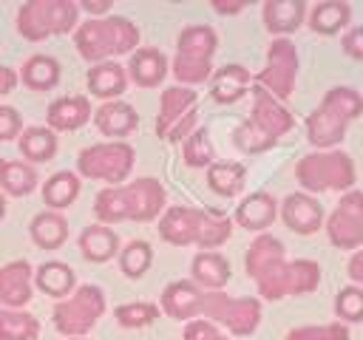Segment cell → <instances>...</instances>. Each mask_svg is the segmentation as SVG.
<instances>
[{
  "mask_svg": "<svg viewBox=\"0 0 363 340\" xmlns=\"http://www.w3.org/2000/svg\"><path fill=\"white\" fill-rule=\"evenodd\" d=\"M164 207V187L156 178H136L122 187H108L96 196L94 212L99 221H150Z\"/></svg>",
  "mask_w": 363,
  "mask_h": 340,
  "instance_id": "obj_1",
  "label": "cell"
},
{
  "mask_svg": "<svg viewBox=\"0 0 363 340\" xmlns=\"http://www.w3.org/2000/svg\"><path fill=\"white\" fill-rule=\"evenodd\" d=\"M159 232L164 241L176 246L196 244L201 249H213L230 238L233 221L216 212L193 210V207H170L159 221Z\"/></svg>",
  "mask_w": 363,
  "mask_h": 340,
  "instance_id": "obj_2",
  "label": "cell"
},
{
  "mask_svg": "<svg viewBox=\"0 0 363 340\" xmlns=\"http://www.w3.org/2000/svg\"><path fill=\"white\" fill-rule=\"evenodd\" d=\"M363 99L354 88H332L306 119V139L315 147H332L343 139L346 125L360 113Z\"/></svg>",
  "mask_w": 363,
  "mask_h": 340,
  "instance_id": "obj_3",
  "label": "cell"
},
{
  "mask_svg": "<svg viewBox=\"0 0 363 340\" xmlns=\"http://www.w3.org/2000/svg\"><path fill=\"white\" fill-rule=\"evenodd\" d=\"M252 94H255L252 116H250V122H244L235 130V144L244 153H261V150L272 147L278 142V136H284L292 128V116L278 99H272L258 85L252 88Z\"/></svg>",
  "mask_w": 363,
  "mask_h": 340,
  "instance_id": "obj_4",
  "label": "cell"
},
{
  "mask_svg": "<svg viewBox=\"0 0 363 340\" xmlns=\"http://www.w3.org/2000/svg\"><path fill=\"white\" fill-rule=\"evenodd\" d=\"M74 42L85 60L96 62V60H108L116 54H128L139 42V28L125 17L88 20L77 28Z\"/></svg>",
  "mask_w": 363,
  "mask_h": 340,
  "instance_id": "obj_5",
  "label": "cell"
},
{
  "mask_svg": "<svg viewBox=\"0 0 363 340\" xmlns=\"http://www.w3.org/2000/svg\"><path fill=\"white\" fill-rule=\"evenodd\" d=\"M247 275L255 278L258 292L267 300L286 298L289 264L284 261V244L272 235H258L247 249Z\"/></svg>",
  "mask_w": 363,
  "mask_h": 340,
  "instance_id": "obj_6",
  "label": "cell"
},
{
  "mask_svg": "<svg viewBox=\"0 0 363 340\" xmlns=\"http://www.w3.org/2000/svg\"><path fill=\"white\" fill-rule=\"evenodd\" d=\"M79 6L74 0H31L17 14V28L26 40H45L51 34H65L77 23Z\"/></svg>",
  "mask_w": 363,
  "mask_h": 340,
  "instance_id": "obj_7",
  "label": "cell"
},
{
  "mask_svg": "<svg viewBox=\"0 0 363 340\" xmlns=\"http://www.w3.org/2000/svg\"><path fill=\"white\" fill-rule=\"evenodd\" d=\"M298 181L306 190L326 193V190H349L354 184V164L346 153H309L298 162Z\"/></svg>",
  "mask_w": 363,
  "mask_h": 340,
  "instance_id": "obj_8",
  "label": "cell"
},
{
  "mask_svg": "<svg viewBox=\"0 0 363 340\" xmlns=\"http://www.w3.org/2000/svg\"><path fill=\"white\" fill-rule=\"evenodd\" d=\"M216 51V31L210 26H190L179 37L173 74L179 82L196 85L210 76V57Z\"/></svg>",
  "mask_w": 363,
  "mask_h": 340,
  "instance_id": "obj_9",
  "label": "cell"
},
{
  "mask_svg": "<svg viewBox=\"0 0 363 340\" xmlns=\"http://www.w3.org/2000/svg\"><path fill=\"white\" fill-rule=\"evenodd\" d=\"M105 312V298L99 286H79L68 300L57 303L54 309V326L65 337H79L94 329V323Z\"/></svg>",
  "mask_w": 363,
  "mask_h": 340,
  "instance_id": "obj_10",
  "label": "cell"
},
{
  "mask_svg": "<svg viewBox=\"0 0 363 340\" xmlns=\"http://www.w3.org/2000/svg\"><path fill=\"white\" fill-rule=\"evenodd\" d=\"M199 314L213 317L216 323L227 326L233 334H252L261 320V303L255 298H227V295H201Z\"/></svg>",
  "mask_w": 363,
  "mask_h": 340,
  "instance_id": "obj_11",
  "label": "cell"
},
{
  "mask_svg": "<svg viewBox=\"0 0 363 340\" xmlns=\"http://www.w3.org/2000/svg\"><path fill=\"white\" fill-rule=\"evenodd\" d=\"M77 167L85 178H102V181H122L133 167V147L125 142H105L91 144L79 153Z\"/></svg>",
  "mask_w": 363,
  "mask_h": 340,
  "instance_id": "obj_12",
  "label": "cell"
},
{
  "mask_svg": "<svg viewBox=\"0 0 363 340\" xmlns=\"http://www.w3.org/2000/svg\"><path fill=\"white\" fill-rule=\"evenodd\" d=\"M298 71V54L289 40H275L267 51V68L255 76L258 88H264L272 99H286L295 85Z\"/></svg>",
  "mask_w": 363,
  "mask_h": 340,
  "instance_id": "obj_13",
  "label": "cell"
},
{
  "mask_svg": "<svg viewBox=\"0 0 363 340\" xmlns=\"http://www.w3.org/2000/svg\"><path fill=\"white\" fill-rule=\"evenodd\" d=\"M196 108V94L190 88H167L162 94V108H159V119H156V133L162 139H170V142H179L190 128H193V113Z\"/></svg>",
  "mask_w": 363,
  "mask_h": 340,
  "instance_id": "obj_14",
  "label": "cell"
},
{
  "mask_svg": "<svg viewBox=\"0 0 363 340\" xmlns=\"http://www.w3.org/2000/svg\"><path fill=\"white\" fill-rule=\"evenodd\" d=\"M326 232L329 241L340 249H357L363 244V196L357 190L340 198L337 210L326 224Z\"/></svg>",
  "mask_w": 363,
  "mask_h": 340,
  "instance_id": "obj_15",
  "label": "cell"
},
{
  "mask_svg": "<svg viewBox=\"0 0 363 340\" xmlns=\"http://www.w3.org/2000/svg\"><path fill=\"white\" fill-rule=\"evenodd\" d=\"M31 300V266L26 261H11L0 269V303L17 309Z\"/></svg>",
  "mask_w": 363,
  "mask_h": 340,
  "instance_id": "obj_16",
  "label": "cell"
},
{
  "mask_svg": "<svg viewBox=\"0 0 363 340\" xmlns=\"http://www.w3.org/2000/svg\"><path fill=\"white\" fill-rule=\"evenodd\" d=\"M320 218H323V210L315 198L303 196V193H292L284 198V221L289 230L301 232V235H309L320 227Z\"/></svg>",
  "mask_w": 363,
  "mask_h": 340,
  "instance_id": "obj_17",
  "label": "cell"
},
{
  "mask_svg": "<svg viewBox=\"0 0 363 340\" xmlns=\"http://www.w3.org/2000/svg\"><path fill=\"white\" fill-rule=\"evenodd\" d=\"M162 309L176 317V320H187L193 314H199L201 309V292L196 283L190 280H173L164 292H162Z\"/></svg>",
  "mask_w": 363,
  "mask_h": 340,
  "instance_id": "obj_18",
  "label": "cell"
},
{
  "mask_svg": "<svg viewBox=\"0 0 363 340\" xmlns=\"http://www.w3.org/2000/svg\"><path fill=\"white\" fill-rule=\"evenodd\" d=\"M91 119V102L85 96H62L48 108V130H77Z\"/></svg>",
  "mask_w": 363,
  "mask_h": 340,
  "instance_id": "obj_19",
  "label": "cell"
},
{
  "mask_svg": "<svg viewBox=\"0 0 363 340\" xmlns=\"http://www.w3.org/2000/svg\"><path fill=\"white\" fill-rule=\"evenodd\" d=\"M130 79L142 88H153L164 79V71H167V60L162 51L156 48H139L136 54H130Z\"/></svg>",
  "mask_w": 363,
  "mask_h": 340,
  "instance_id": "obj_20",
  "label": "cell"
},
{
  "mask_svg": "<svg viewBox=\"0 0 363 340\" xmlns=\"http://www.w3.org/2000/svg\"><path fill=\"white\" fill-rule=\"evenodd\" d=\"M303 0H269L264 6V23L272 34H286V31H295L303 20Z\"/></svg>",
  "mask_w": 363,
  "mask_h": 340,
  "instance_id": "obj_21",
  "label": "cell"
},
{
  "mask_svg": "<svg viewBox=\"0 0 363 340\" xmlns=\"http://www.w3.org/2000/svg\"><path fill=\"white\" fill-rule=\"evenodd\" d=\"M94 122L105 136H125L136 128L139 119H136V110L128 102H105L94 113Z\"/></svg>",
  "mask_w": 363,
  "mask_h": 340,
  "instance_id": "obj_22",
  "label": "cell"
},
{
  "mask_svg": "<svg viewBox=\"0 0 363 340\" xmlns=\"http://www.w3.org/2000/svg\"><path fill=\"white\" fill-rule=\"evenodd\" d=\"M272 218H275V198L269 193H252L235 210V221L247 230H264L272 224Z\"/></svg>",
  "mask_w": 363,
  "mask_h": 340,
  "instance_id": "obj_23",
  "label": "cell"
},
{
  "mask_svg": "<svg viewBox=\"0 0 363 340\" xmlns=\"http://www.w3.org/2000/svg\"><path fill=\"white\" fill-rule=\"evenodd\" d=\"M79 249H82V255H85L88 261L102 264V261L113 258V252L119 249V238H116L113 230L99 227V224H91V227H85L82 235H79Z\"/></svg>",
  "mask_w": 363,
  "mask_h": 340,
  "instance_id": "obj_24",
  "label": "cell"
},
{
  "mask_svg": "<svg viewBox=\"0 0 363 340\" xmlns=\"http://www.w3.org/2000/svg\"><path fill=\"white\" fill-rule=\"evenodd\" d=\"M250 85V71L244 65H224L213 76V99L216 102H235L244 96Z\"/></svg>",
  "mask_w": 363,
  "mask_h": 340,
  "instance_id": "obj_25",
  "label": "cell"
},
{
  "mask_svg": "<svg viewBox=\"0 0 363 340\" xmlns=\"http://www.w3.org/2000/svg\"><path fill=\"white\" fill-rule=\"evenodd\" d=\"M193 278L201 283V286H210V289H218L230 280V264L224 255L218 252H199L193 258Z\"/></svg>",
  "mask_w": 363,
  "mask_h": 340,
  "instance_id": "obj_26",
  "label": "cell"
},
{
  "mask_svg": "<svg viewBox=\"0 0 363 340\" xmlns=\"http://www.w3.org/2000/svg\"><path fill=\"white\" fill-rule=\"evenodd\" d=\"M68 235V224L60 212H40L34 221H31V238L37 246L43 249H57Z\"/></svg>",
  "mask_w": 363,
  "mask_h": 340,
  "instance_id": "obj_27",
  "label": "cell"
},
{
  "mask_svg": "<svg viewBox=\"0 0 363 340\" xmlns=\"http://www.w3.org/2000/svg\"><path fill=\"white\" fill-rule=\"evenodd\" d=\"M88 88H91V94L105 96V99L119 96L125 91V71H122V65L99 62L96 68H91L88 71Z\"/></svg>",
  "mask_w": 363,
  "mask_h": 340,
  "instance_id": "obj_28",
  "label": "cell"
},
{
  "mask_svg": "<svg viewBox=\"0 0 363 340\" xmlns=\"http://www.w3.org/2000/svg\"><path fill=\"white\" fill-rule=\"evenodd\" d=\"M349 14H352L349 3H343V0H326V3H318L312 8L309 23H312V28L318 34H335V31H340L349 23Z\"/></svg>",
  "mask_w": 363,
  "mask_h": 340,
  "instance_id": "obj_29",
  "label": "cell"
},
{
  "mask_svg": "<svg viewBox=\"0 0 363 340\" xmlns=\"http://www.w3.org/2000/svg\"><path fill=\"white\" fill-rule=\"evenodd\" d=\"M60 79V62L54 57H45V54H37L31 60H26L23 65V82L34 91H48L54 88Z\"/></svg>",
  "mask_w": 363,
  "mask_h": 340,
  "instance_id": "obj_30",
  "label": "cell"
},
{
  "mask_svg": "<svg viewBox=\"0 0 363 340\" xmlns=\"http://www.w3.org/2000/svg\"><path fill=\"white\" fill-rule=\"evenodd\" d=\"M37 286L45 292V295H54V298H62L74 289V269L68 264H60V261H48L37 269Z\"/></svg>",
  "mask_w": 363,
  "mask_h": 340,
  "instance_id": "obj_31",
  "label": "cell"
},
{
  "mask_svg": "<svg viewBox=\"0 0 363 340\" xmlns=\"http://www.w3.org/2000/svg\"><path fill=\"white\" fill-rule=\"evenodd\" d=\"M77 193H79V178H77L74 173H68V170H60V173H54V176L45 181V187H43V201H45L48 207H54V210H62V207H68V204L77 198Z\"/></svg>",
  "mask_w": 363,
  "mask_h": 340,
  "instance_id": "obj_32",
  "label": "cell"
},
{
  "mask_svg": "<svg viewBox=\"0 0 363 340\" xmlns=\"http://www.w3.org/2000/svg\"><path fill=\"white\" fill-rule=\"evenodd\" d=\"M0 187L11 196H26L37 187V173L26 162H0Z\"/></svg>",
  "mask_w": 363,
  "mask_h": 340,
  "instance_id": "obj_33",
  "label": "cell"
},
{
  "mask_svg": "<svg viewBox=\"0 0 363 340\" xmlns=\"http://www.w3.org/2000/svg\"><path fill=\"white\" fill-rule=\"evenodd\" d=\"M20 153L31 162H48L57 153V136L48 128H28L20 136Z\"/></svg>",
  "mask_w": 363,
  "mask_h": 340,
  "instance_id": "obj_34",
  "label": "cell"
},
{
  "mask_svg": "<svg viewBox=\"0 0 363 340\" xmlns=\"http://www.w3.org/2000/svg\"><path fill=\"white\" fill-rule=\"evenodd\" d=\"M207 184L221 196H235L244 187V167L238 162H213L207 167Z\"/></svg>",
  "mask_w": 363,
  "mask_h": 340,
  "instance_id": "obj_35",
  "label": "cell"
},
{
  "mask_svg": "<svg viewBox=\"0 0 363 340\" xmlns=\"http://www.w3.org/2000/svg\"><path fill=\"white\" fill-rule=\"evenodd\" d=\"M40 332V323L34 314L26 312H0V340H34Z\"/></svg>",
  "mask_w": 363,
  "mask_h": 340,
  "instance_id": "obj_36",
  "label": "cell"
},
{
  "mask_svg": "<svg viewBox=\"0 0 363 340\" xmlns=\"http://www.w3.org/2000/svg\"><path fill=\"white\" fill-rule=\"evenodd\" d=\"M320 283V269L315 261H292L286 275V295H306Z\"/></svg>",
  "mask_w": 363,
  "mask_h": 340,
  "instance_id": "obj_37",
  "label": "cell"
},
{
  "mask_svg": "<svg viewBox=\"0 0 363 340\" xmlns=\"http://www.w3.org/2000/svg\"><path fill=\"white\" fill-rule=\"evenodd\" d=\"M150 258H153V252H150V246H147L145 241H130V244L122 249L119 264H122V272H125V275L139 278V275H145V269L150 266Z\"/></svg>",
  "mask_w": 363,
  "mask_h": 340,
  "instance_id": "obj_38",
  "label": "cell"
},
{
  "mask_svg": "<svg viewBox=\"0 0 363 340\" xmlns=\"http://www.w3.org/2000/svg\"><path fill=\"white\" fill-rule=\"evenodd\" d=\"M184 162H187L190 167L213 164V144H210V139H207V130H193V133L187 136Z\"/></svg>",
  "mask_w": 363,
  "mask_h": 340,
  "instance_id": "obj_39",
  "label": "cell"
},
{
  "mask_svg": "<svg viewBox=\"0 0 363 340\" xmlns=\"http://www.w3.org/2000/svg\"><path fill=\"white\" fill-rule=\"evenodd\" d=\"M159 309L153 303H125L116 309V320L128 329H139V326H150L156 320Z\"/></svg>",
  "mask_w": 363,
  "mask_h": 340,
  "instance_id": "obj_40",
  "label": "cell"
},
{
  "mask_svg": "<svg viewBox=\"0 0 363 340\" xmlns=\"http://www.w3.org/2000/svg\"><path fill=\"white\" fill-rule=\"evenodd\" d=\"M286 340H349V329L340 323L326 326H301L286 334Z\"/></svg>",
  "mask_w": 363,
  "mask_h": 340,
  "instance_id": "obj_41",
  "label": "cell"
},
{
  "mask_svg": "<svg viewBox=\"0 0 363 340\" xmlns=\"http://www.w3.org/2000/svg\"><path fill=\"white\" fill-rule=\"evenodd\" d=\"M335 312L346 320H360L363 317V292L357 286H346L337 292V300H335Z\"/></svg>",
  "mask_w": 363,
  "mask_h": 340,
  "instance_id": "obj_42",
  "label": "cell"
},
{
  "mask_svg": "<svg viewBox=\"0 0 363 340\" xmlns=\"http://www.w3.org/2000/svg\"><path fill=\"white\" fill-rule=\"evenodd\" d=\"M184 340H227L213 323H207V320H193V323H187V329H184Z\"/></svg>",
  "mask_w": 363,
  "mask_h": 340,
  "instance_id": "obj_43",
  "label": "cell"
},
{
  "mask_svg": "<svg viewBox=\"0 0 363 340\" xmlns=\"http://www.w3.org/2000/svg\"><path fill=\"white\" fill-rule=\"evenodd\" d=\"M17 130H20V113L9 105H0V142L17 136Z\"/></svg>",
  "mask_w": 363,
  "mask_h": 340,
  "instance_id": "obj_44",
  "label": "cell"
},
{
  "mask_svg": "<svg viewBox=\"0 0 363 340\" xmlns=\"http://www.w3.org/2000/svg\"><path fill=\"white\" fill-rule=\"evenodd\" d=\"M343 48H346V54H349V57H354V60H360V57H363V28H360V26H354V28L346 34Z\"/></svg>",
  "mask_w": 363,
  "mask_h": 340,
  "instance_id": "obj_45",
  "label": "cell"
},
{
  "mask_svg": "<svg viewBox=\"0 0 363 340\" xmlns=\"http://www.w3.org/2000/svg\"><path fill=\"white\" fill-rule=\"evenodd\" d=\"M14 85H17V74H14L11 68H3V65H0V96H3V94H11Z\"/></svg>",
  "mask_w": 363,
  "mask_h": 340,
  "instance_id": "obj_46",
  "label": "cell"
},
{
  "mask_svg": "<svg viewBox=\"0 0 363 340\" xmlns=\"http://www.w3.org/2000/svg\"><path fill=\"white\" fill-rule=\"evenodd\" d=\"M349 275H352V280H363V252L357 249L354 255H352V261H349Z\"/></svg>",
  "mask_w": 363,
  "mask_h": 340,
  "instance_id": "obj_47",
  "label": "cell"
},
{
  "mask_svg": "<svg viewBox=\"0 0 363 340\" xmlns=\"http://www.w3.org/2000/svg\"><path fill=\"white\" fill-rule=\"evenodd\" d=\"M82 8H85L88 14H105L111 6H108V3H91V0H85V3H82Z\"/></svg>",
  "mask_w": 363,
  "mask_h": 340,
  "instance_id": "obj_48",
  "label": "cell"
},
{
  "mask_svg": "<svg viewBox=\"0 0 363 340\" xmlns=\"http://www.w3.org/2000/svg\"><path fill=\"white\" fill-rule=\"evenodd\" d=\"M213 8H216V11H221V14H235V11H241V8H244V3H235V6H224V3H213Z\"/></svg>",
  "mask_w": 363,
  "mask_h": 340,
  "instance_id": "obj_49",
  "label": "cell"
},
{
  "mask_svg": "<svg viewBox=\"0 0 363 340\" xmlns=\"http://www.w3.org/2000/svg\"><path fill=\"white\" fill-rule=\"evenodd\" d=\"M6 215V201H3V196H0V218Z\"/></svg>",
  "mask_w": 363,
  "mask_h": 340,
  "instance_id": "obj_50",
  "label": "cell"
}]
</instances>
